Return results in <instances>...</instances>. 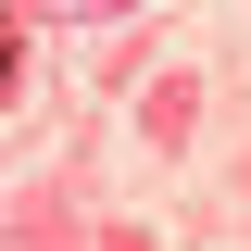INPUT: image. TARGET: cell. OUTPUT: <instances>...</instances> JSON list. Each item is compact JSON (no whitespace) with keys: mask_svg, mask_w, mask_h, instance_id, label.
I'll return each instance as SVG.
<instances>
[{"mask_svg":"<svg viewBox=\"0 0 251 251\" xmlns=\"http://www.w3.org/2000/svg\"><path fill=\"white\" fill-rule=\"evenodd\" d=\"M75 13H126V0H75Z\"/></svg>","mask_w":251,"mask_h":251,"instance_id":"6da1fadb","label":"cell"}]
</instances>
